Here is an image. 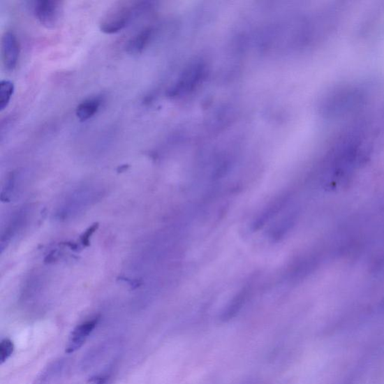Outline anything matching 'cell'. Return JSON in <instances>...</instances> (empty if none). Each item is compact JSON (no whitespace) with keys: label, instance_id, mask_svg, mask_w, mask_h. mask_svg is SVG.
Masks as SVG:
<instances>
[{"label":"cell","instance_id":"cell-1","mask_svg":"<svg viewBox=\"0 0 384 384\" xmlns=\"http://www.w3.org/2000/svg\"><path fill=\"white\" fill-rule=\"evenodd\" d=\"M142 6L138 3L120 2L111 7L101 19V31L106 34H115L124 29L131 19Z\"/></svg>","mask_w":384,"mask_h":384},{"label":"cell","instance_id":"cell-2","mask_svg":"<svg viewBox=\"0 0 384 384\" xmlns=\"http://www.w3.org/2000/svg\"><path fill=\"white\" fill-rule=\"evenodd\" d=\"M33 10L38 22L47 29H54L63 15V3L57 0H38L33 3Z\"/></svg>","mask_w":384,"mask_h":384},{"label":"cell","instance_id":"cell-3","mask_svg":"<svg viewBox=\"0 0 384 384\" xmlns=\"http://www.w3.org/2000/svg\"><path fill=\"white\" fill-rule=\"evenodd\" d=\"M98 322V318H95L77 325L71 332L66 346V353L70 355V353H73L82 348L91 335V333L96 327Z\"/></svg>","mask_w":384,"mask_h":384},{"label":"cell","instance_id":"cell-4","mask_svg":"<svg viewBox=\"0 0 384 384\" xmlns=\"http://www.w3.org/2000/svg\"><path fill=\"white\" fill-rule=\"evenodd\" d=\"M1 55L5 68L13 71L19 59L20 45L17 36L12 31H6L2 36Z\"/></svg>","mask_w":384,"mask_h":384},{"label":"cell","instance_id":"cell-5","mask_svg":"<svg viewBox=\"0 0 384 384\" xmlns=\"http://www.w3.org/2000/svg\"><path fill=\"white\" fill-rule=\"evenodd\" d=\"M66 360L57 359L50 362L35 378L33 384H50L63 373Z\"/></svg>","mask_w":384,"mask_h":384},{"label":"cell","instance_id":"cell-6","mask_svg":"<svg viewBox=\"0 0 384 384\" xmlns=\"http://www.w3.org/2000/svg\"><path fill=\"white\" fill-rule=\"evenodd\" d=\"M154 29L147 27L140 30L139 33L131 38L126 45V52L131 55H137L143 52L153 36Z\"/></svg>","mask_w":384,"mask_h":384},{"label":"cell","instance_id":"cell-7","mask_svg":"<svg viewBox=\"0 0 384 384\" xmlns=\"http://www.w3.org/2000/svg\"><path fill=\"white\" fill-rule=\"evenodd\" d=\"M101 105H102V100L99 98L87 99L77 107L76 116L79 120L84 122L98 113Z\"/></svg>","mask_w":384,"mask_h":384},{"label":"cell","instance_id":"cell-8","mask_svg":"<svg viewBox=\"0 0 384 384\" xmlns=\"http://www.w3.org/2000/svg\"><path fill=\"white\" fill-rule=\"evenodd\" d=\"M248 295V290L244 289L241 290L239 294L231 300L230 304L222 313L221 320L223 321H228L230 319L235 318L238 312L244 306Z\"/></svg>","mask_w":384,"mask_h":384},{"label":"cell","instance_id":"cell-9","mask_svg":"<svg viewBox=\"0 0 384 384\" xmlns=\"http://www.w3.org/2000/svg\"><path fill=\"white\" fill-rule=\"evenodd\" d=\"M15 85L8 80H1L0 82V110L3 111L9 105L13 96Z\"/></svg>","mask_w":384,"mask_h":384},{"label":"cell","instance_id":"cell-10","mask_svg":"<svg viewBox=\"0 0 384 384\" xmlns=\"http://www.w3.org/2000/svg\"><path fill=\"white\" fill-rule=\"evenodd\" d=\"M15 350L14 343L11 339H4L0 343V362L2 365L11 356Z\"/></svg>","mask_w":384,"mask_h":384},{"label":"cell","instance_id":"cell-11","mask_svg":"<svg viewBox=\"0 0 384 384\" xmlns=\"http://www.w3.org/2000/svg\"><path fill=\"white\" fill-rule=\"evenodd\" d=\"M97 228L98 224H95L93 226H91L83 235L82 237V242L84 246H87L89 245L90 237L93 235Z\"/></svg>","mask_w":384,"mask_h":384},{"label":"cell","instance_id":"cell-12","mask_svg":"<svg viewBox=\"0 0 384 384\" xmlns=\"http://www.w3.org/2000/svg\"><path fill=\"white\" fill-rule=\"evenodd\" d=\"M109 376L107 375H98L91 377L87 384H107Z\"/></svg>","mask_w":384,"mask_h":384}]
</instances>
